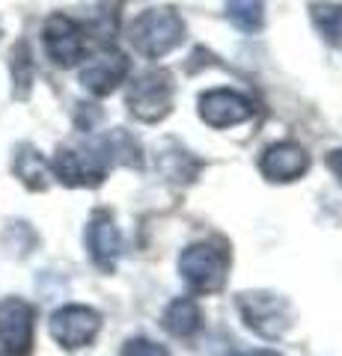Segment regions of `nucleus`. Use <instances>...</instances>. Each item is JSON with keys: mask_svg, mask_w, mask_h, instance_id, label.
Here are the masks:
<instances>
[{"mask_svg": "<svg viewBox=\"0 0 342 356\" xmlns=\"http://www.w3.org/2000/svg\"><path fill=\"white\" fill-rule=\"evenodd\" d=\"M42 44L54 65L60 69H72L84 60L86 51V30L65 13H54L42 24Z\"/></svg>", "mask_w": 342, "mask_h": 356, "instance_id": "nucleus-7", "label": "nucleus"}, {"mask_svg": "<svg viewBox=\"0 0 342 356\" xmlns=\"http://www.w3.org/2000/svg\"><path fill=\"white\" fill-rule=\"evenodd\" d=\"M51 163V175L57 178L65 187H98L107 178V154L102 146H90V149H78V146H60L54 152Z\"/></svg>", "mask_w": 342, "mask_h": 356, "instance_id": "nucleus-4", "label": "nucleus"}, {"mask_svg": "<svg viewBox=\"0 0 342 356\" xmlns=\"http://www.w3.org/2000/svg\"><path fill=\"white\" fill-rule=\"evenodd\" d=\"M128 72H131L128 57L119 48H110V44H107V48L95 51L93 57L81 65L78 81H81V86L86 89V92L104 98V95H110L119 83L125 81Z\"/></svg>", "mask_w": 342, "mask_h": 356, "instance_id": "nucleus-8", "label": "nucleus"}, {"mask_svg": "<svg viewBox=\"0 0 342 356\" xmlns=\"http://www.w3.org/2000/svg\"><path fill=\"white\" fill-rule=\"evenodd\" d=\"M241 356H280V353H274V350H247V353H241Z\"/></svg>", "mask_w": 342, "mask_h": 356, "instance_id": "nucleus-23", "label": "nucleus"}, {"mask_svg": "<svg viewBox=\"0 0 342 356\" xmlns=\"http://www.w3.org/2000/svg\"><path fill=\"white\" fill-rule=\"evenodd\" d=\"M98 110H95V104H78V113H75V122H78V128L81 131H93V125L98 122Z\"/></svg>", "mask_w": 342, "mask_h": 356, "instance_id": "nucleus-21", "label": "nucleus"}, {"mask_svg": "<svg viewBox=\"0 0 342 356\" xmlns=\"http://www.w3.org/2000/svg\"><path fill=\"white\" fill-rule=\"evenodd\" d=\"M86 250H90V259L102 273L116 270V261L123 255V235H119L116 222L107 211H95L86 222Z\"/></svg>", "mask_w": 342, "mask_h": 356, "instance_id": "nucleus-11", "label": "nucleus"}, {"mask_svg": "<svg viewBox=\"0 0 342 356\" xmlns=\"http://www.w3.org/2000/svg\"><path fill=\"white\" fill-rule=\"evenodd\" d=\"M13 175L33 193H45L51 187V181H54L48 158L36 146H30V143H18L15 146V152H13Z\"/></svg>", "mask_w": 342, "mask_h": 356, "instance_id": "nucleus-13", "label": "nucleus"}, {"mask_svg": "<svg viewBox=\"0 0 342 356\" xmlns=\"http://www.w3.org/2000/svg\"><path fill=\"white\" fill-rule=\"evenodd\" d=\"M158 170L164 172V178H170V181L185 184L200 172V161L191 158V152H185L182 146H176V143H167V146L158 152Z\"/></svg>", "mask_w": 342, "mask_h": 356, "instance_id": "nucleus-15", "label": "nucleus"}, {"mask_svg": "<svg viewBox=\"0 0 342 356\" xmlns=\"http://www.w3.org/2000/svg\"><path fill=\"white\" fill-rule=\"evenodd\" d=\"M229 261H233V255L220 238L196 241L179 255V276L194 294H217L226 285Z\"/></svg>", "mask_w": 342, "mask_h": 356, "instance_id": "nucleus-1", "label": "nucleus"}, {"mask_svg": "<svg viewBox=\"0 0 342 356\" xmlns=\"http://www.w3.org/2000/svg\"><path fill=\"white\" fill-rule=\"evenodd\" d=\"M98 330H102V315H98L93 306H81V303L60 306L48 321L51 339L57 341L63 350L90 348L98 336Z\"/></svg>", "mask_w": 342, "mask_h": 356, "instance_id": "nucleus-6", "label": "nucleus"}, {"mask_svg": "<svg viewBox=\"0 0 342 356\" xmlns=\"http://www.w3.org/2000/svg\"><path fill=\"white\" fill-rule=\"evenodd\" d=\"M161 324H164V330H167L170 336H176V339H194L196 332H200V327H203L200 306H196L191 297L173 300V303L164 309Z\"/></svg>", "mask_w": 342, "mask_h": 356, "instance_id": "nucleus-14", "label": "nucleus"}, {"mask_svg": "<svg viewBox=\"0 0 342 356\" xmlns=\"http://www.w3.org/2000/svg\"><path fill=\"white\" fill-rule=\"evenodd\" d=\"M0 356H21V353H15V350H9V348H3V344H0Z\"/></svg>", "mask_w": 342, "mask_h": 356, "instance_id": "nucleus-24", "label": "nucleus"}, {"mask_svg": "<svg viewBox=\"0 0 342 356\" xmlns=\"http://www.w3.org/2000/svg\"><path fill=\"white\" fill-rule=\"evenodd\" d=\"M306 170H310V154L292 140L274 143L259 158V172L268 178V181H280V184L295 181V178H301Z\"/></svg>", "mask_w": 342, "mask_h": 356, "instance_id": "nucleus-12", "label": "nucleus"}, {"mask_svg": "<svg viewBox=\"0 0 342 356\" xmlns=\"http://www.w3.org/2000/svg\"><path fill=\"white\" fill-rule=\"evenodd\" d=\"M173 95H176L173 74L167 69H149L146 74L131 81L128 92H125V104L134 119L152 125V122H161L170 116Z\"/></svg>", "mask_w": 342, "mask_h": 356, "instance_id": "nucleus-3", "label": "nucleus"}, {"mask_svg": "<svg viewBox=\"0 0 342 356\" xmlns=\"http://www.w3.org/2000/svg\"><path fill=\"white\" fill-rule=\"evenodd\" d=\"M327 166H330V172H334L339 181H342V149H334L327 154Z\"/></svg>", "mask_w": 342, "mask_h": 356, "instance_id": "nucleus-22", "label": "nucleus"}, {"mask_svg": "<svg viewBox=\"0 0 342 356\" xmlns=\"http://www.w3.org/2000/svg\"><path fill=\"white\" fill-rule=\"evenodd\" d=\"M182 39H185V21L173 6L143 9L128 27V42L146 60L167 57L170 51L179 48Z\"/></svg>", "mask_w": 342, "mask_h": 356, "instance_id": "nucleus-2", "label": "nucleus"}, {"mask_svg": "<svg viewBox=\"0 0 342 356\" xmlns=\"http://www.w3.org/2000/svg\"><path fill=\"white\" fill-rule=\"evenodd\" d=\"M253 116V102L235 89H208L200 95V119L208 128H233Z\"/></svg>", "mask_w": 342, "mask_h": 356, "instance_id": "nucleus-10", "label": "nucleus"}, {"mask_svg": "<svg viewBox=\"0 0 342 356\" xmlns=\"http://www.w3.org/2000/svg\"><path fill=\"white\" fill-rule=\"evenodd\" d=\"M310 18H313L316 30L322 33L330 44L342 48V3H313Z\"/></svg>", "mask_w": 342, "mask_h": 356, "instance_id": "nucleus-17", "label": "nucleus"}, {"mask_svg": "<svg viewBox=\"0 0 342 356\" xmlns=\"http://www.w3.org/2000/svg\"><path fill=\"white\" fill-rule=\"evenodd\" d=\"M226 15L241 33H256L265 24L262 0H226Z\"/></svg>", "mask_w": 342, "mask_h": 356, "instance_id": "nucleus-18", "label": "nucleus"}, {"mask_svg": "<svg viewBox=\"0 0 342 356\" xmlns=\"http://www.w3.org/2000/svg\"><path fill=\"white\" fill-rule=\"evenodd\" d=\"M33 330H36V309L21 297L0 300V344L21 356L33 350Z\"/></svg>", "mask_w": 342, "mask_h": 356, "instance_id": "nucleus-9", "label": "nucleus"}, {"mask_svg": "<svg viewBox=\"0 0 342 356\" xmlns=\"http://www.w3.org/2000/svg\"><path fill=\"white\" fill-rule=\"evenodd\" d=\"M0 243H3V252L24 259V255H30L33 250H36L39 238H36V232H33L24 220H13V222H6L3 235H0Z\"/></svg>", "mask_w": 342, "mask_h": 356, "instance_id": "nucleus-19", "label": "nucleus"}, {"mask_svg": "<svg viewBox=\"0 0 342 356\" xmlns=\"http://www.w3.org/2000/svg\"><path fill=\"white\" fill-rule=\"evenodd\" d=\"M0 36H3V24H0Z\"/></svg>", "mask_w": 342, "mask_h": 356, "instance_id": "nucleus-25", "label": "nucleus"}, {"mask_svg": "<svg viewBox=\"0 0 342 356\" xmlns=\"http://www.w3.org/2000/svg\"><path fill=\"white\" fill-rule=\"evenodd\" d=\"M238 312H241V321L262 339H283L286 330L292 327L289 303L268 291L238 294Z\"/></svg>", "mask_w": 342, "mask_h": 356, "instance_id": "nucleus-5", "label": "nucleus"}, {"mask_svg": "<svg viewBox=\"0 0 342 356\" xmlns=\"http://www.w3.org/2000/svg\"><path fill=\"white\" fill-rule=\"evenodd\" d=\"M119 356H170V350L149 339H128L123 344V350H119Z\"/></svg>", "mask_w": 342, "mask_h": 356, "instance_id": "nucleus-20", "label": "nucleus"}, {"mask_svg": "<svg viewBox=\"0 0 342 356\" xmlns=\"http://www.w3.org/2000/svg\"><path fill=\"white\" fill-rule=\"evenodd\" d=\"M9 72H13V95L18 102H24L33 89V54H30V44L21 39L15 42L13 48V57H9Z\"/></svg>", "mask_w": 342, "mask_h": 356, "instance_id": "nucleus-16", "label": "nucleus"}]
</instances>
